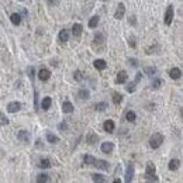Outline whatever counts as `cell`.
<instances>
[{
	"mask_svg": "<svg viewBox=\"0 0 183 183\" xmlns=\"http://www.w3.org/2000/svg\"><path fill=\"white\" fill-rule=\"evenodd\" d=\"M163 139L165 138H163V135H162L161 132H154L149 138V146L151 148H154V149H156V148H159V146L162 145Z\"/></svg>",
	"mask_w": 183,
	"mask_h": 183,
	"instance_id": "obj_1",
	"label": "cell"
},
{
	"mask_svg": "<svg viewBox=\"0 0 183 183\" xmlns=\"http://www.w3.org/2000/svg\"><path fill=\"white\" fill-rule=\"evenodd\" d=\"M173 16H175L173 6H168V9H166V11H165V18H163V23L166 24V26H170V24H172Z\"/></svg>",
	"mask_w": 183,
	"mask_h": 183,
	"instance_id": "obj_2",
	"label": "cell"
},
{
	"mask_svg": "<svg viewBox=\"0 0 183 183\" xmlns=\"http://www.w3.org/2000/svg\"><path fill=\"white\" fill-rule=\"evenodd\" d=\"M93 166L102 169V170H109L110 163L107 161H104V159H95V162H93Z\"/></svg>",
	"mask_w": 183,
	"mask_h": 183,
	"instance_id": "obj_3",
	"label": "cell"
},
{
	"mask_svg": "<svg viewBox=\"0 0 183 183\" xmlns=\"http://www.w3.org/2000/svg\"><path fill=\"white\" fill-rule=\"evenodd\" d=\"M124 14H125V6H124V3H120L117 6L116 13H114V18H116V20H121V18L124 17Z\"/></svg>",
	"mask_w": 183,
	"mask_h": 183,
	"instance_id": "obj_4",
	"label": "cell"
},
{
	"mask_svg": "<svg viewBox=\"0 0 183 183\" xmlns=\"http://www.w3.org/2000/svg\"><path fill=\"white\" fill-rule=\"evenodd\" d=\"M134 178V163H128L127 165V170H125V182L130 183Z\"/></svg>",
	"mask_w": 183,
	"mask_h": 183,
	"instance_id": "obj_5",
	"label": "cell"
},
{
	"mask_svg": "<svg viewBox=\"0 0 183 183\" xmlns=\"http://www.w3.org/2000/svg\"><path fill=\"white\" fill-rule=\"evenodd\" d=\"M49 76H51V72H49L47 68H41L40 72H38V79L42 81V82H45V81L49 79Z\"/></svg>",
	"mask_w": 183,
	"mask_h": 183,
	"instance_id": "obj_6",
	"label": "cell"
},
{
	"mask_svg": "<svg viewBox=\"0 0 183 183\" xmlns=\"http://www.w3.org/2000/svg\"><path fill=\"white\" fill-rule=\"evenodd\" d=\"M30 137H31V134H30V131H27V130H21V131H18V134H17V138L20 139V141H23V142H28Z\"/></svg>",
	"mask_w": 183,
	"mask_h": 183,
	"instance_id": "obj_7",
	"label": "cell"
},
{
	"mask_svg": "<svg viewBox=\"0 0 183 183\" xmlns=\"http://www.w3.org/2000/svg\"><path fill=\"white\" fill-rule=\"evenodd\" d=\"M21 109V103L18 102H11L7 104V111L9 113H17L18 110Z\"/></svg>",
	"mask_w": 183,
	"mask_h": 183,
	"instance_id": "obj_8",
	"label": "cell"
},
{
	"mask_svg": "<svg viewBox=\"0 0 183 183\" xmlns=\"http://www.w3.org/2000/svg\"><path fill=\"white\" fill-rule=\"evenodd\" d=\"M127 77H128L127 72H125V70H120V72L117 73V77H116V83H118V84L125 83V82H127Z\"/></svg>",
	"mask_w": 183,
	"mask_h": 183,
	"instance_id": "obj_9",
	"label": "cell"
},
{
	"mask_svg": "<svg viewBox=\"0 0 183 183\" xmlns=\"http://www.w3.org/2000/svg\"><path fill=\"white\" fill-rule=\"evenodd\" d=\"M114 149V144L113 142H103L102 144V152L103 154H111Z\"/></svg>",
	"mask_w": 183,
	"mask_h": 183,
	"instance_id": "obj_10",
	"label": "cell"
},
{
	"mask_svg": "<svg viewBox=\"0 0 183 183\" xmlns=\"http://www.w3.org/2000/svg\"><path fill=\"white\" fill-rule=\"evenodd\" d=\"M82 30H83L82 24H79V23H76V24H73V27H72V34H73V37H76V38H79V37L82 35Z\"/></svg>",
	"mask_w": 183,
	"mask_h": 183,
	"instance_id": "obj_11",
	"label": "cell"
},
{
	"mask_svg": "<svg viewBox=\"0 0 183 183\" xmlns=\"http://www.w3.org/2000/svg\"><path fill=\"white\" fill-rule=\"evenodd\" d=\"M169 76L172 77V79H180V76H182V70L179 69V68H172V69L169 70Z\"/></svg>",
	"mask_w": 183,
	"mask_h": 183,
	"instance_id": "obj_12",
	"label": "cell"
},
{
	"mask_svg": "<svg viewBox=\"0 0 183 183\" xmlns=\"http://www.w3.org/2000/svg\"><path fill=\"white\" fill-rule=\"evenodd\" d=\"M114 121L113 120H106L104 121V124H103V128H104V131L107 132H113L114 131Z\"/></svg>",
	"mask_w": 183,
	"mask_h": 183,
	"instance_id": "obj_13",
	"label": "cell"
},
{
	"mask_svg": "<svg viewBox=\"0 0 183 183\" xmlns=\"http://www.w3.org/2000/svg\"><path fill=\"white\" fill-rule=\"evenodd\" d=\"M93 65H95L96 69H99V70H103L107 68V63L104 59H96L95 62H93Z\"/></svg>",
	"mask_w": 183,
	"mask_h": 183,
	"instance_id": "obj_14",
	"label": "cell"
},
{
	"mask_svg": "<svg viewBox=\"0 0 183 183\" xmlns=\"http://www.w3.org/2000/svg\"><path fill=\"white\" fill-rule=\"evenodd\" d=\"M62 111H63V113H66V114L72 113V111H73V104H72L70 102H63V104H62Z\"/></svg>",
	"mask_w": 183,
	"mask_h": 183,
	"instance_id": "obj_15",
	"label": "cell"
},
{
	"mask_svg": "<svg viewBox=\"0 0 183 183\" xmlns=\"http://www.w3.org/2000/svg\"><path fill=\"white\" fill-rule=\"evenodd\" d=\"M155 172H156V168H155V165L152 163V162H148L146 163V170H145V175H155Z\"/></svg>",
	"mask_w": 183,
	"mask_h": 183,
	"instance_id": "obj_16",
	"label": "cell"
},
{
	"mask_svg": "<svg viewBox=\"0 0 183 183\" xmlns=\"http://www.w3.org/2000/svg\"><path fill=\"white\" fill-rule=\"evenodd\" d=\"M89 96H90V92H89L88 89H81V90L77 92V97L82 99V100L89 99Z\"/></svg>",
	"mask_w": 183,
	"mask_h": 183,
	"instance_id": "obj_17",
	"label": "cell"
},
{
	"mask_svg": "<svg viewBox=\"0 0 183 183\" xmlns=\"http://www.w3.org/2000/svg\"><path fill=\"white\" fill-rule=\"evenodd\" d=\"M59 41L61 42H66V41L69 40V33H68V30H61V33L58 35Z\"/></svg>",
	"mask_w": 183,
	"mask_h": 183,
	"instance_id": "obj_18",
	"label": "cell"
},
{
	"mask_svg": "<svg viewBox=\"0 0 183 183\" xmlns=\"http://www.w3.org/2000/svg\"><path fill=\"white\" fill-rule=\"evenodd\" d=\"M51 104H52L51 97H44L42 102H41V107H42V110H48L49 107H51Z\"/></svg>",
	"mask_w": 183,
	"mask_h": 183,
	"instance_id": "obj_19",
	"label": "cell"
},
{
	"mask_svg": "<svg viewBox=\"0 0 183 183\" xmlns=\"http://www.w3.org/2000/svg\"><path fill=\"white\" fill-rule=\"evenodd\" d=\"M125 120L128 121V123H135V120H137V114L134 113V111H127L125 113Z\"/></svg>",
	"mask_w": 183,
	"mask_h": 183,
	"instance_id": "obj_20",
	"label": "cell"
},
{
	"mask_svg": "<svg viewBox=\"0 0 183 183\" xmlns=\"http://www.w3.org/2000/svg\"><path fill=\"white\" fill-rule=\"evenodd\" d=\"M10 20H11V23H13L14 26H18V24L21 23V16L18 14V13H13V14L10 16Z\"/></svg>",
	"mask_w": 183,
	"mask_h": 183,
	"instance_id": "obj_21",
	"label": "cell"
},
{
	"mask_svg": "<svg viewBox=\"0 0 183 183\" xmlns=\"http://www.w3.org/2000/svg\"><path fill=\"white\" fill-rule=\"evenodd\" d=\"M47 139H48V142H51V144H58L59 142V137H56L55 134H52V132H48L47 134Z\"/></svg>",
	"mask_w": 183,
	"mask_h": 183,
	"instance_id": "obj_22",
	"label": "cell"
},
{
	"mask_svg": "<svg viewBox=\"0 0 183 183\" xmlns=\"http://www.w3.org/2000/svg\"><path fill=\"white\" fill-rule=\"evenodd\" d=\"M95 159H96V158L92 156V155H84V156H83V162H84V165H88V166H93Z\"/></svg>",
	"mask_w": 183,
	"mask_h": 183,
	"instance_id": "obj_23",
	"label": "cell"
},
{
	"mask_svg": "<svg viewBox=\"0 0 183 183\" xmlns=\"http://www.w3.org/2000/svg\"><path fill=\"white\" fill-rule=\"evenodd\" d=\"M38 166H40L41 169L51 168V161H49V159H47V158H45V159H41V161H40V165H38Z\"/></svg>",
	"mask_w": 183,
	"mask_h": 183,
	"instance_id": "obj_24",
	"label": "cell"
},
{
	"mask_svg": "<svg viewBox=\"0 0 183 183\" xmlns=\"http://www.w3.org/2000/svg\"><path fill=\"white\" fill-rule=\"evenodd\" d=\"M123 102V95L121 93H117V92H114L113 93V103L114 104H120Z\"/></svg>",
	"mask_w": 183,
	"mask_h": 183,
	"instance_id": "obj_25",
	"label": "cell"
},
{
	"mask_svg": "<svg viewBox=\"0 0 183 183\" xmlns=\"http://www.w3.org/2000/svg\"><path fill=\"white\" fill-rule=\"evenodd\" d=\"M179 165H180L179 159H172V161L169 162V169H170V170H176V169L179 168Z\"/></svg>",
	"mask_w": 183,
	"mask_h": 183,
	"instance_id": "obj_26",
	"label": "cell"
},
{
	"mask_svg": "<svg viewBox=\"0 0 183 183\" xmlns=\"http://www.w3.org/2000/svg\"><path fill=\"white\" fill-rule=\"evenodd\" d=\"M92 179H93V182H99V183L106 182V179H104L103 175H100V173H93V175H92Z\"/></svg>",
	"mask_w": 183,
	"mask_h": 183,
	"instance_id": "obj_27",
	"label": "cell"
},
{
	"mask_svg": "<svg viewBox=\"0 0 183 183\" xmlns=\"http://www.w3.org/2000/svg\"><path fill=\"white\" fill-rule=\"evenodd\" d=\"M155 72H156V68H155V66H146V68H144V73L148 75V76H152Z\"/></svg>",
	"mask_w": 183,
	"mask_h": 183,
	"instance_id": "obj_28",
	"label": "cell"
},
{
	"mask_svg": "<svg viewBox=\"0 0 183 183\" xmlns=\"http://www.w3.org/2000/svg\"><path fill=\"white\" fill-rule=\"evenodd\" d=\"M97 24H99V17H97V16L92 17L90 21H89V27H90V28H96V27H97Z\"/></svg>",
	"mask_w": 183,
	"mask_h": 183,
	"instance_id": "obj_29",
	"label": "cell"
},
{
	"mask_svg": "<svg viewBox=\"0 0 183 183\" xmlns=\"http://www.w3.org/2000/svg\"><path fill=\"white\" fill-rule=\"evenodd\" d=\"M107 103H104V102H102V103H97V104H96L95 106V109L97 110V111H104V110L107 109Z\"/></svg>",
	"mask_w": 183,
	"mask_h": 183,
	"instance_id": "obj_30",
	"label": "cell"
},
{
	"mask_svg": "<svg viewBox=\"0 0 183 183\" xmlns=\"http://www.w3.org/2000/svg\"><path fill=\"white\" fill-rule=\"evenodd\" d=\"M37 182L38 183H45V182H49V178H48V175H38V178H37Z\"/></svg>",
	"mask_w": 183,
	"mask_h": 183,
	"instance_id": "obj_31",
	"label": "cell"
},
{
	"mask_svg": "<svg viewBox=\"0 0 183 183\" xmlns=\"http://www.w3.org/2000/svg\"><path fill=\"white\" fill-rule=\"evenodd\" d=\"M135 82H131V83H128L127 86H125V90L128 92V93H132V92H135Z\"/></svg>",
	"mask_w": 183,
	"mask_h": 183,
	"instance_id": "obj_32",
	"label": "cell"
},
{
	"mask_svg": "<svg viewBox=\"0 0 183 183\" xmlns=\"http://www.w3.org/2000/svg\"><path fill=\"white\" fill-rule=\"evenodd\" d=\"M7 124H9V118L3 113H0V125H7Z\"/></svg>",
	"mask_w": 183,
	"mask_h": 183,
	"instance_id": "obj_33",
	"label": "cell"
},
{
	"mask_svg": "<svg viewBox=\"0 0 183 183\" xmlns=\"http://www.w3.org/2000/svg\"><path fill=\"white\" fill-rule=\"evenodd\" d=\"M73 77H75V81H76V82H81L82 79H83L81 70H75V73H73Z\"/></svg>",
	"mask_w": 183,
	"mask_h": 183,
	"instance_id": "obj_34",
	"label": "cell"
},
{
	"mask_svg": "<svg viewBox=\"0 0 183 183\" xmlns=\"http://www.w3.org/2000/svg\"><path fill=\"white\" fill-rule=\"evenodd\" d=\"M162 83H163V82H162V79H155V81L152 82V89H159Z\"/></svg>",
	"mask_w": 183,
	"mask_h": 183,
	"instance_id": "obj_35",
	"label": "cell"
},
{
	"mask_svg": "<svg viewBox=\"0 0 183 183\" xmlns=\"http://www.w3.org/2000/svg\"><path fill=\"white\" fill-rule=\"evenodd\" d=\"M96 141H97V135H95V134H89L88 135V142L89 144H95Z\"/></svg>",
	"mask_w": 183,
	"mask_h": 183,
	"instance_id": "obj_36",
	"label": "cell"
},
{
	"mask_svg": "<svg viewBox=\"0 0 183 183\" xmlns=\"http://www.w3.org/2000/svg\"><path fill=\"white\" fill-rule=\"evenodd\" d=\"M145 179H146V180H154V182H158V180H159L155 175H148V176L145 175Z\"/></svg>",
	"mask_w": 183,
	"mask_h": 183,
	"instance_id": "obj_37",
	"label": "cell"
},
{
	"mask_svg": "<svg viewBox=\"0 0 183 183\" xmlns=\"http://www.w3.org/2000/svg\"><path fill=\"white\" fill-rule=\"evenodd\" d=\"M58 128L61 130V131H65L66 128H68V125H66V123H61V124L58 125Z\"/></svg>",
	"mask_w": 183,
	"mask_h": 183,
	"instance_id": "obj_38",
	"label": "cell"
},
{
	"mask_svg": "<svg viewBox=\"0 0 183 183\" xmlns=\"http://www.w3.org/2000/svg\"><path fill=\"white\" fill-rule=\"evenodd\" d=\"M128 62H130V65H132V66H137V65H138V61H137L135 58H132V59H128Z\"/></svg>",
	"mask_w": 183,
	"mask_h": 183,
	"instance_id": "obj_39",
	"label": "cell"
},
{
	"mask_svg": "<svg viewBox=\"0 0 183 183\" xmlns=\"http://www.w3.org/2000/svg\"><path fill=\"white\" fill-rule=\"evenodd\" d=\"M141 77H142V73L138 72V73H137V76H135V81H134V82H135V83H138V82L141 81Z\"/></svg>",
	"mask_w": 183,
	"mask_h": 183,
	"instance_id": "obj_40",
	"label": "cell"
},
{
	"mask_svg": "<svg viewBox=\"0 0 183 183\" xmlns=\"http://www.w3.org/2000/svg\"><path fill=\"white\" fill-rule=\"evenodd\" d=\"M130 24H132V26H135V16H130Z\"/></svg>",
	"mask_w": 183,
	"mask_h": 183,
	"instance_id": "obj_41",
	"label": "cell"
},
{
	"mask_svg": "<svg viewBox=\"0 0 183 183\" xmlns=\"http://www.w3.org/2000/svg\"><path fill=\"white\" fill-rule=\"evenodd\" d=\"M38 107V93H37V90H35V109Z\"/></svg>",
	"mask_w": 183,
	"mask_h": 183,
	"instance_id": "obj_42",
	"label": "cell"
},
{
	"mask_svg": "<svg viewBox=\"0 0 183 183\" xmlns=\"http://www.w3.org/2000/svg\"><path fill=\"white\" fill-rule=\"evenodd\" d=\"M40 146H42V141H41V139H37V148H40Z\"/></svg>",
	"mask_w": 183,
	"mask_h": 183,
	"instance_id": "obj_43",
	"label": "cell"
},
{
	"mask_svg": "<svg viewBox=\"0 0 183 183\" xmlns=\"http://www.w3.org/2000/svg\"><path fill=\"white\" fill-rule=\"evenodd\" d=\"M130 45H131V47L134 48V47H135V41H134V40H131V38H130Z\"/></svg>",
	"mask_w": 183,
	"mask_h": 183,
	"instance_id": "obj_44",
	"label": "cell"
},
{
	"mask_svg": "<svg viewBox=\"0 0 183 183\" xmlns=\"http://www.w3.org/2000/svg\"><path fill=\"white\" fill-rule=\"evenodd\" d=\"M102 2H107V0H102Z\"/></svg>",
	"mask_w": 183,
	"mask_h": 183,
	"instance_id": "obj_45",
	"label": "cell"
},
{
	"mask_svg": "<svg viewBox=\"0 0 183 183\" xmlns=\"http://www.w3.org/2000/svg\"><path fill=\"white\" fill-rule=\"evenodd\" d=\"M21 2H23V0H21Z\"/></svg>",
	"mask_w": 183,
	"mask_h": 183,
	"instance_id": "obj_46",
	"label": "cell"
}]
</instances>
